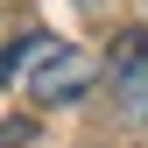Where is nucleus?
Returning a JSON list of instances; mask_svg holds the SVG:
<instances>
[{"label":"nucleus","instance_id":"7ed1b4c3","mask_svg":"<svg viewBox=\"0 0 148 148\" xmlns=\"http://www.w3.org/2000/svg\"><path fill=\"white\" fill-rule=\"evenodd\" d=\"M28 141V120H7V127H0V148H21Z\"/></svg>","mask_w":148,"mask_h":148},{"label":"nucleus","instance_id":"f03ea898","mask_svg":"<svg viewBox=\"0 0 148 148\" xmlns=\"http://www.w3.org/2000/svg\"><path fill=\"white\" fill-rule=\"evenodd\" d=\"M106 85H113L120 113L148 127V28H127L113 42V57H106Z\"/></svg>","mask_w":148,"mask_h":148},{"label":"nucleus","instance_id":"f257e3e1","mask_svg":"<svg viewBox=\"0 0 148 148\" xmlns=\"http://www.w3.org/2000/svg\"><path fill=\"white\" fill-rule=\"evenodd\" d=\"M0 85H21L35 106H71L92 92V57L49 28H21L14 42H0Z\"/></svg>","mask_w":148,"mask_h":148}]
</instances>
